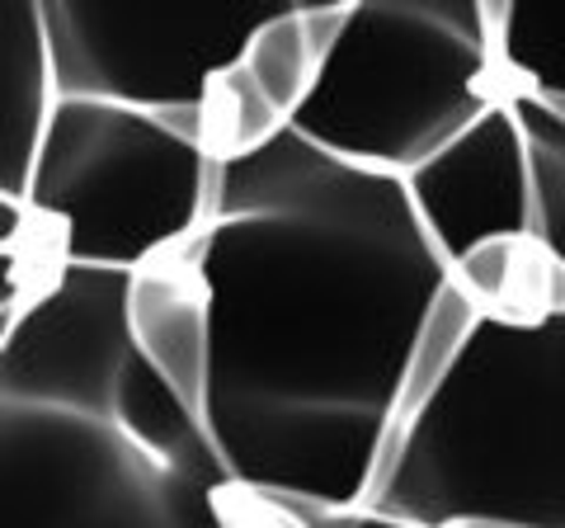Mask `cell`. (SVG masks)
<instances>
[{
    "instance_id": "cell-1",
    "label": "cell",
    "mask_w": 565,
    "mask_h": 528,
    "mask_svg": "<svg viewBox=\"0 0 565 528\" xmlns=\"http://www.w3.org/2000/svg\"><path fill=\"white\" fill-rule=\"evenodd\" d=\"M199 270L212 297L207 434L232 482L311 519L367 509L419 321L452 278L405 180L282 128L222 161Z\"/></svg>"
},
{
    "instance_id": "cell-2",
    "label": "cell",
    "mask_w": 565,
    "mask_h": 528,
    "mask_svg": "<svg viewBox=\"0 0 565 528\" xmlns=\"http://www.w3.org/2000/svg\"><path fill=\"white\" fill-rule=\"evenodd\" d=\"M367 515L411 528H565V311L476 321L448 382L392 434Z\"/></svg>"
},
{
    "instance_id": "cell-3",
    "label": "cell",
    "mask_w": 565,
    "mask_h": 528,
    "mask_svg": "<svg viewBox=\"0 0 565 528\" xmlns=\"http://www.w3.org/2000/svg\"><path fill=\"white\" fill-rule=\"evenodd\" d=\"M504 99L494 0H359L288 128L353 170L411 180Z\"/></svg>"
},
{
    "instance_id": "cell-4",
    "label": "cell",
    "mask_w": 565,
    "mask_h": 528,
    "mask_svg": "<svg viewBox=\"0 0 565 528\" xmlns=\"http://www.w3.org/2000/svg\"><path fill=\"white\" fill-rule=\"evenodd\" d=\"M222 156L203 114H137L62 99L33 166L24 213L52 232V260L141 274L207 232Z\"/></svg>"
},
{
    "instance_id": "cell-5",
    "label": "cell",
    "mask_w": 565,
    "mask_h": 528,
    "mask_svg": "<svg viewBox=\"0 0 565 528\" xmlns=\"http://www.w3.org/2000/svg\"><path fill=\"white\" fill-rule=\"evenodd\" d=\"M222 467H174L114 420L0 406V528H241Z\"/></svg>"
},
{
    "instance_id": "cell-6",
    "label": "cell",
    "mask_w": 565,
    "mask_h": 528,
    "mask_svg": "<svg viewBox=\"0 0 565 528\" xmlns=\"http://www.w3.org/2000/svg\"><path fill=\"white\" fill-rule=\"evenodd\" d=\"M292 0H217V6H95L43 0L62 99L174 118L203 114L236 72L255 33Z\"/></svg>"
},
{
    "instance_id": "cell-7",
    "label": "cell",
    "mask_w": 565,
    "mask_h": 528,
    "mask_svg": "<svg viewBox=\"0 0 565 528\" xmlns=\"http://www.w3.org/2000/svg\"><path fill=\"white\" fill-rule=\"evenodd\" d=\"M128 293L132 274L52 264L43 288L6 316L0 406L114 420L118 382L137 355Z\"/></svg>"
},
{
    "instance_id": "cell-8",
    "label": "cell",
    "mask_w": 565,
    "mask_h": 528,
    "mask_svg": "<svg viewBox=\"0 0 565 528\" xmlns=\"http://www.w3.org/2000/svg\"><path fill=\"white\" fill-rule=\"evenodd\" d=\"M405 193L448 274L481 245L533 241L537 180L514 99L494 104L476 128H467L434 161H424L405 180Z\"/></svg>"
},
{
    "instance_id": "cell-9",
    "label": "cell",
    "mask_w": 565,
    "mask_h": 528,
    "mask_svg": "<svg viewBox=\"0 0 565 528\" xmlns=\"http://www.w3.org/2000/svg\"><path fill=\"white\" fill-rule=\"evenodd\" d=\"M132 345L161 382L207 430L212 411V297L199 270V241L151 270L132 274L128 293Z\"/></svg>"
},
{
    "instance_id": "cell-10",
    "label": "cell",
    "mask_w": 565,
    "mask_h": 528,
    "mask_svg": "<svg viewBox=\"0 0 565 528\" xmlns=\"http://www.w3.org/2000/svg\"><path fill=\"white\" fill-rule=\"evenodd\" d=\"M62 104L43 0L0 6V199L24 203L33 166Z\"/></svg>"
},
{
    "instance_id": "cell-11",
    "label": "cell",
    "mask_w": 565,
    "mask_h": 528,
    "mask_svg": "<svg viewBox=\"0 0 565 528\" xmlns=\"http://www.w3.org/2000/svg\"><path fill=\"white\" fill-rule=\"evenodd\" d=\"M494 47L509 95L565 99V0H494Z\"/></svg>"
},
{
    "instance_id": "cell-12",
    "label": "cell",
    "mask_w": 565,
    "mask_h": 528,
    "mask_svg": "<svg viewBox=\"0 0 565 528\" xmlns=\"http://www.w3.org/2000/svg\"><path fill=\"white\" fill-rule=\"evenodd\" d=\"M481 307H476V297L448 278L438 297L429 303L419 321V336H415V349H411V363H405V378H401V401H396V430H405L411 420L429 406L434 392L448 382V373L462 359V349L471 340L476 321H481Z\"/></svg>"
},
{
    "instance_id": "cell-13",
    "label": "cell",
    "mask_w": 565,
    "mask_h": 528,
    "mask_svg": "<svg viewBox=\"0 0 565 528\" xmlns=\"http://www.w3.org/2000/svg\"><path fill=\"white\" fill-rule=\"evenodd\" d=\"M302 6L307 0H292L278 20L264 24L241 62V72L250 76V85L282 123H292V114L307 104L316 76H321V57H316V47L307 39Z\"/></svg>"
},
{
    "instance_id": "cell-14",
    "label": "cell",
    "mask_w": 565,
    "mask_h": 528,
    "mask_svg": "<svg viewBox=\"0 0 565 528\" xmlns=\"http://www.w3.org/2000/svg\"><path fill=\"white\" fill-rule=\"evenodd\" d=\"M523 118L537 180V232L533 241L565 270V123L533 95H509Z\"/></svg>"
},
{
    "instance_id": "cell-15",
    "label": "cell",
    "mask_w": 565,
    "mask_h": 528,
    "mask_svg": "<svg viewBox=\"0 0 565 528\" xmlns=\"http://www.w3.org/2000/svg\"><path fill=\"white\" fill-rule=\"evenodd\" d=\"M311 528H411V524H396V519H382V515H367V509H359V515H330V519H311L302 515Z\"/></svg>"
}]
</instances>
